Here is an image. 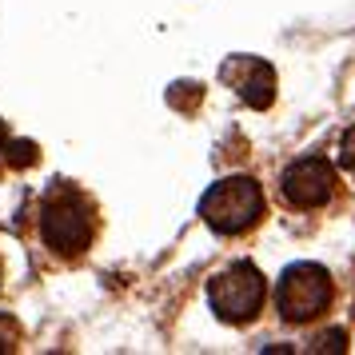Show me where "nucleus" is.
Returning <instances> with one entry per match:
<instances>
[{
  "label": "nucleus",
  "mask_w": 355,
  "mask_h": 355,
  "mask_svg": "<svg viewBox=\"0 0 355 355\" xmlns=\"http://www.w3.org/2000/svg\"><path fill=\"white\" fill-rule=\"evenodd\" d=\"M200 216H204V224H208L211 232H220V236H240L248 227H256L259 216H263V188H259L252 176L220 180L216 188L204 192Z\"/></svg>",
  "instance_id": "1"
},
{
  "label": "nucleus",
  "mask_w": 355,
  "mask_h": 355,
  "mask_svg": "<svg viewBox=\"0 0 355 355\" xmlns=\"http://www.w3.org/2000/svg\"><path fill=\"white\" fill-rule=\"evenodd\" d=\"M40 236L60 256L84 252L92 243V204L76 188H56L40 211Z\"/></svg>",
  "instance_id": "2"
},
{
  "label": "nucleus",
  "mask_w": 355,
  "mask_h": 355,
  "mask_svg": "<svg viewBox=\"0 0 355 355\" xmlns=\"http://www.w3.org/2000/svg\"><path fill=\"white\" fill-rule=\"evenodd\" d=\"M336 300V284L323 272L320 263H291L288 272L279 275L275 288V307L288 323H311L320 320L323 311Z\"/></svg>",
  "instance_id": "3"
},
{
  "label": "nucleus",
  "mask_w": 355,
  "mask_h": 355,
  "mask_svg": "<svg viewBox=\"0 0 355 355\" xmlns=\"http://www.w3.org/2000/svg\"><path fill=\"white\" fill-rule=\"evenodd\" d=\"M211 311L224 323H248L259 315V307L268 300V284L252 263H232L227 272H220L208 288Z\"/></svg>",
  "instance_id": "4"
},
{
  "label": "nucleus",
  "mask_w": 355,
  "mask_h": 355,
  "mask_svg": "<svg viewBox=\"0 0 355 355\" xmlns=\"http://www.w3.org/2000/svg\"><path fill=\"white\" fill-rule=\"evenodd\" d=\"M336 196V168L323 156H304L284 172V200L291 208H323Z\"/></svg>",
  "instance_id": "5"
},
{
  "label": "nucleus",
  "mask_w": 355,
  "mask_h": 355,
  "mask_svg": "<svg viewBox=\"0 0 355 355\" xmlns=\"http://www.w3.org/2000/svg\"><path fill=\"white\" fill-rule=\"evenodd\" d=\"M224 80L232 84L252 108H268L275 100V72H272V64H263L256 56H236V60H227Z\"/></svg>",
  "instance_id": "6"
},
{
  "label": "nucleus",
  "mask_w": 355,
  "mask_h": 355,
  "mask_svg": "<svg viewBox=\"0 0 355 355\" xmlns=\"http://www.w3.org/2000/svg\"><path fill=\"white\" fill-rule=\"evenodd\" d=\"M4 156H8L12 168H28V164H36V144H28V140H12V144H4Z\"/></svg>",
  "instance_id": "7"
},
{
  "label": "nucleus",
  "mask_w": 355,
  "mask_h": 355,
  "mask_svg": "<svg viewBox=\"0 0 355 355\" xmlns=\"http://www.w3.org/2000/svg\"><path fill=\"white\" fill-rule=\"evenodd\" d=\"M17 343H20V327H17V320L0 311V352H12Z\"/></svg>",
  "instance_id": "8"
},
{
  "label": "nucleus",
  "mask_w": 355,
  "mask_h": 355,
  "mask_svg": "<svg viewBox=\"0 0 355 355\" xmlns=\"http://www.w3.org/2000/svg\"><path fill=\"white\" fill-rule=\"evenodd\" d=\"M339 164H343L347 172H355V124L343 132V140H339Z\"/></svg>",
  "instance_id": "9"
}]
</instances>
